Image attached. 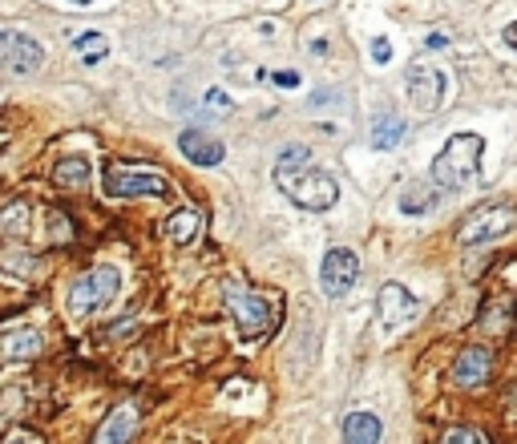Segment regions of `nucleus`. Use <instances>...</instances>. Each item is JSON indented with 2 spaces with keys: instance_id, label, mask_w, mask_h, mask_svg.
<instances>
[{
  "instance_id": "14",
  "label": "nucleus",
  "mask_w": 517,
  "mask_h": 444,
  "mask_svg": "<svg viewBox=\"0 0 517 444\" xmlns=\"http://www.w3.org/2000/svg\"><path fill=\"white\" fill-rule=\"evenodd\" d=\"M41 348H45V336L37 327H17V331H9V336L0 340V356L5 360H33Z\"/></svg>"
},
{
  "instance_id": "21",
  "label": "nucleus",
  "mask_w": 517,
  "mask_h": 444,
  "mask_svg": "<svg viewBox=\"0 0 517 444\" xmlns=\"http://www.w3.org/2000/svg\"><path fill=\"white\" fill-rule=\"evenodd\" d=\"M25 214H29V206L25 202H13V206H5V214H0V231H5V235H21L25 231Z\"/></svg>"
},
{
  "instance_id": "27",
  "label": "nucleus",
  "mask_w": 517,
  "mask_h": 444,
  "mask_svg": "<svg viewBox=\"0 0 517 444\" xmlns=\"http://www.w3.org/2000/svg\"><path fill=\"white\" fill-rule=\"evenodd\" d=\"M9 444H37V440H29V436H13Z\"/></svg>"
},
{
  "instance_id": "25",
  "label": "nucleus",
  "mask_w": 517,
  "mask_h": 444,
  "mask_svg": "<svg viewBox=\"0 0 517 444\" xmlns=\"http://www.w3.org/2000/svg\"><path fill=\"white\" fill-rule=\"evenodd\" d=\"M271 81H275L279 89H299V81H303V77H299L295 69H279V73H271Z\"/></svg>"
},
{
  "instance_id": "29",
  "label": "nucleus",
  "mask_w": 517,
  "mask_h": 444,
  "mask_svg": "<svg viewBox=\"0 0 517 444\" xmlns=\"http://www.w3.org/2000/svg\"><path fill=\"white\" fill-rule=\"evenodd\" d=\"M312 5H320V0H312Z\"/></svg>"
},
{
  "instance_id": "22",
  "label": "nucleus",
  "mask_w": 517,
  "mask_h": 444,
  "mask_svg": "<svg viewBox=\"0 0 517 444\" xmlns=\"http://www.w3.org/2000/svg\"><path fill=\"white\" fill-rule=\"evenodd\" d=\"M392 57H396L392 41H388V37H376V41H372V65H392Z\"/></svg>"
},
{
  "instance_id": "4",
  "label": "nucleus",
  "mask_w": 517,
  "mask_h": 444,
  "mask_svg": "<svg viewBox=\"0 0 517 444\" xmlns=\"http://www.w3.org/2000/svg\"><path fill=\"white\" fill-rule=\"evenodd\" d=\"M106 194L110 198H166L170 178L162 170H150V166H110Z\"/></svg>"
},
{
  "instance_id": "17",
  "label": "nucleus",
  "mask_w": 517,
  "mask_h": 444,
  "mask_svg": "<svg viewBox=\"0 0 517 444\" xmlns=\"http://www.w3.org/2000/svg\"><path fill=\"white\" fill-rule=\"evenodd\" d=\"M396 206H400V214H408V218H421V214H429V210L437 206V186H429V182H408V186L400 190Z\"/></svg>"
},
{
  "instance_id": "1",
  "label": "nucleus",
  "mask_w": 517,
  "mask_h": 444,
  "mask_svg": "<svg viewBox=\"0 0 517 444\" xmlns=\"http://www.w3.org/2000/svg\"><path fill=\"white\" fill-rule=\"evenodd\" d=\"M275 186L303 210H332L340 198V186L328 170L316 166V154L307 146H283L279 162H275Z\"/></svg>"
},
{
  "instance_id": "15",
  "label": "nucleus",
  "mask_w": 517,
  "mask_h": 444,
  "mask_svg": "<svg viewBox=\"0 0 517 444\" xmlns=\"http://www.w3.org/2000/svg\"><path fill=\"white\" fill-rule=\"evenodd\" d=\"M400 142H404V122L396 114H376L372 118V130H368V146L376 154H392Z\"/></svg>"
},
{
  "instance_id": "20",
  "label": "nucleus",
  "mask_w": 517,
  "mask_h": 444,
  "mask_svg": "<svg viewBox=\"0 0 517 444\" xmlns=\"http://www.w3.org/2000/svg\"><path fill=\"white\" fill-rule=\"evenodd\" d=\"M73 53L85 61V65H101L110 57V37L106 33H81L77 41H73Z\"/></svg>"
},
{
  "instance_id": "23",
  "label": "nucleus",
  "mask_w": 517,
  "mask_h": 444,
  "mask_svg": "<svg viewBox=\"0 0 517 444\" xmlns=\"http://www.w3.org/2000/svg\"><path fill=\"white\" fill-rule=\"evenodd\" d=\"M445 444H489L477 428H453L449 436H445Z\"/></svg>"
},
{
  "instance_id": "6",
  "label": "nucleus",
  "mask_w": 517,
  "mask_h": 444,
  "mask_svg": "<svg viewBox=\"0 0 517 444\" xmlns=\"http://www.w3.org/2000/svg\"><path fill=\"white\" fill-rule=\"evenodd\" d=\"M404 97H408L412 109L433 114V109H441L445 97H449V77L437 65L417 61V65H408V73H404Z\"/></svg>"
},
{
  "instance_id": "9",
  "label": "nucleus",
  "mask_w": 517,
  "mask_h": 444,
  "mask_svg": "<svg viewBox=\"0 0 517 444\" xmlns=\"http://www.w3.org/2000/svg\"><path fill=\"white\" fill-rule=\"evenodd\" d=\"M356 279H360V259H356V251L332 247V251L324 255V263H320V287H324V295H328V299H340V295H348V291L356 287Z\"/></svg>"
},
{
  "instance_id": "13",
  "label": "nucleus",
  "mask_w": 517,
  "mask_h": 444,
  "mask_svg": "<svg viewBox=\"0 0 517 444\" xmlns=\"http://www.w3.org/2000/svg\"><path fill=\"white\" fill-rule=\"evenodd\" d=\"M134 432H138V404H122V408H114L106 420H101L93 444H130Z\"/></svg>"
},
{
  "instance_id": "11",
  "label": "nucleus",
  "mask_w": 517,
  "mask_h": 444,
  "mask_svg": "<svg viewBox=\"0 0 517 444\" xmlns=\"http://www.w3.org/2000/svg\"><path fill=\"white\" fill-rule=\"evenodd\" d=\"M178 150L186 154V162L194 166H219L227 158V146L215 138V134H206V130H182L178 134Z\"/></svg>"
},
{
  "instance_id": "3",
  "label": "nucleus",
  "mask_w": 517,
  "mask_h": 444,
  "mask_svg": "<svg viewBox=\"0 0 517 444\" xmlns=\"http://www.w3.org/2000/svg\"><path fill=\"white\" fill-rule=\"evenodd\" d=\"M122 291V271L110 267V263H101V267H89L85 275L73 279L69 287V315L77 319H89L97 311H106Z\"/></svg>"
},
{
  "instance_id": "12",
  "label": "nucleus",
  "mask_w": 517,
  "mask_h": 444,
  "mask_svg": "<svg viewBox=\"0 0 517 444\" xmlns=\"http://www.w3.org/2000/svg\"><path fill=\"white\" fill-rule=\"evenodd\" d=\"M493 376V352L489 348H465L453 364V384L457 388H481Z\"/></svg>"
},
{
  "instance_id": "19",
  "label": "nucleus",
  "mask_w": 517,
  "mask_h": 444,
  "mask_svg": "<svg viewBox=\"0 0 517 444\" xmlns=\"http://www.w3.org/2000/svg\"><path fill=\"white\" fill-rule=\"evenodd\" d=\"M380 432H384V424L372 412H352L344 420V444H380Z\"/></svg>"
},
{
  "instance_id": "8",
  "label": "nucleus",
  "mask_w": 517,
  "mask_h": 444,
  "mask_svg": "<svg viewBox=\"0 0 517 444\" xmlns=\"http://www.w3.org/2000/svg\"><path fill=\"white\" fill-rule=\"evenodd\" d=\"M0 61H5L17 77H25V73H37V69L45 65V49H41V41H33L29 33L0 25Z\"/></svg>"
},
{
  "instance_id": "16",
  "label": "nucleus",
  "mask_w": 517,
  "mask_h": 444,
  "mask_svg": "<svg viewBox=\"0 0 517 444\" xmlns=\"http://www.w3.org/2000/svg\"><path fill=\"white\" fill-rule=\"evenodd\" d=\"M198 235H202V214H198L194 206H182V210H174V214L166 218V239H170V243L190 247Z\"/></svg>"
},
{
  "instance_id": "18",
  "label": "nucleus",
  "mask_w": 517,
  "mask_h": 444,
  "mask_svg": "<svg viewBox=\"0 0 517 444\" xmlns=\"http://www.w3.org/2000/svg\"><path fill=\"white\" fill-rule=\"evenodd\" d=\"M89 178H93V166H89V158H85V154H69V158H61V162L53 166V182H57V186H65V190L89 186Z\"/></svg>"
},
{
  "instance_id": "10",
  "label": "nucleus",
  "mask_w": 517,
  "mask_h": 444,
  "mask_svg": "<svg viewBox=\"0 0 517 444\" xmlns=\"http://www.w3.org/2000/svg\"><path fill=\"white\" fill-rule=\"evenodd\" d=\"M376 311H380V327L396 331V327H404V323H412L421 315V299L412 295L404 283H384L380 295H376Z\"/></svg>"
},
{
  "instance_id": "24",
  "label": "nucleus",
  "mask_w": 517,
  "mask_h": 444,
  "mask_svg": "<svg viewBox=\"0 0 517 444\" xmlns=\"http://www.w3.org/2000/svg\"><path fill=\"white\" fill-rule=\"evenodd\" d=\"M202 101L211 105V109H219V114H231V109H235V101H231L223 89H206V93H202Z\"/></svg>"
},
{
  "instance_id": "28",
  "label": "nucleus",
  "mask_w": 517,
  "mask_h": 444,
  "mask_svg": "<svg viewBox=\"0 0 517 444\" xmlns=\"http://www.w3.org/2000/svg\"><path fill=\"white\" fill-rule=\"evenodd\" d=\"M69 5H93V0H69Z\"/></svg>"
},
{
  "instance_id": "2",
  "label": "nucleus",
  "mask_w": 517,
  "mask_h": 444,
  "mask_svg": "<svg viewBox=\"0 0 517 444\" xmlns=\"http://www.w3.org/2000/svg\"><path fill=\"white\" fill-rule=\"evenodd\" d=\"M481 162H485V138L481 134H453L441 154L433 158V186L461 194L481 182Z\"/></svg>"
},
{
  "instance_id": "7",
  "label": "nucleus",
  "mask_w": 517,
  "mask_h": 444,
  "mask_svg": "<svg viewBox=\"0 0 517 444\" xmlns=\"http://www.w3.org/2000/svg\"><path fill=\"white\" fill-rule=\"evenodd\" d=\"M231 311H235V323H239V336L251 344V340H263L267 331L275 327V303L259 291H235L231 287Z\"/></svg>"
},
{
  "instance_id": "26",
  "label": "nucleus",
  "mask_w": 517,
  "mask_h": 444,
  "mask_svg": "<svg viewBox=\"0 0 517 444\" xmlns=\"http://www.w3.org/2000/svg\"><path fill=\"white\" fill-rule=\"evenodd\" d=\"M501 41H505V45H509V49H517V21H513V25H505V29H501Z\"/></svg>"
},
{
  "instance_id": "5",
  "label": "nucleus",
  "mask_w": 517,
  "mask_h": 444,
  "mask_svg": "<svg viewBox=\"0 0 517 444\" xmlns=\"http://www.w3.org/2000/svg\"><path fill=\"white\" fill-rule=\"evenodd\" d=\"M517 227V206L509 202H497V206H481L465 218V227L457 231V247H481V243H493L501 235H509Z\"/></svg>"
}]
</instances>
